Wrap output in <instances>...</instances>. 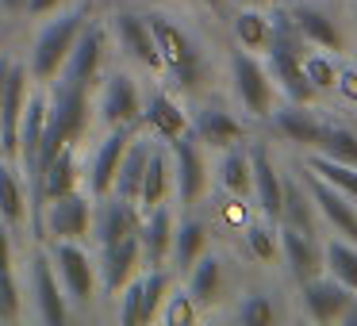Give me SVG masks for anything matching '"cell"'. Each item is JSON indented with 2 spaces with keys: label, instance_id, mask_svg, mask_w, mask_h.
Wrapping results in <instances>:
<instances>
[{
  "label": "cell",
  "instance_id": "cell-1",
  "mask_svg": "<svg viewBox=\"0 0 357 326\" xmlns=\"http://www.w3.org/2000/svg\"><path fill=\"white\" fill-rule=\"evenodd\" d=\"M89 119H93V88L70 85V81H50V93H47V134H43V146H39V154H35L27 177H31V173L39 169L54 150L73 146V142L85 139Z\"/></svg>",
  "mask_w": 357,
  "mask_h": 326
},
{
  "label": "cell",
  "instance_id": "cell-2",
  "mask_svg": "<svg viewBox=\"0 0 357 326\" xmlns=\"http://www.w3.org/2000/svg\"><path fill=\"white\" fill-rule=\"evenodd\" d=\"M146 20H150V31H154L158 58H162V77H169L185 93H196L208 81V62H204L196 35L188 27H181L173 16H165V12H154Z\"/></svg>",
  "mask_w": 357,
  "mask_h": 326
},
{
  "label": "cell",
  "instance_id": "cell-3",
  "mask_svg": "<svg viewBox=\"0 0 357 326\" xmlns=\"http://www.w3.org/2000/svg\"><path fill=\"white\" fill-rule=\"evenodd\" d=\"M85 24H89L85 4H66V8H58V12L47 16V24L35 31L31 50H27V62H24L35 85H50V81H58L66 54H70L73 39L81 35Z\"/></svg>",
  "mask_w": 357,
  "mask_h": 326
},
{
  "label": "cell",
  "instance_id": "cell-4",
  "mask_svg": "<svg viewBox=\"0 0 357 326\" xmlns=\"http://www.w3.org/2000/svg\"><path fill=\"white\" fill-rule=\"evenodd\" d=\"M269 77L273 85H280V93L288 96L292 104H311L315 100V88H311L307 73H303V58H307V39L292 27L288 12H273V35H269Z\"/></svg>",
  "mask_w": 357,
  "mask_h": 326
},
{
  "label": "cell",
  "instance_id": "cell-5",
  "mask_svg": "<svg viewBox=\"0 0 357 326\" xmlns=\"http://www.w3.org/2000/svg\"><path fill=\"white\" fill-rule=\"evenodd\" d=\"M24 284V315L39 318L47 326H62L73 318L70 311V300H66L62 284H58V272H54V261H50V249H35L27 257V277L20 280Z\"/></svg>",
  "mask_w": 357,
  "mask_h": 326
},
{
  "label": "cell",
  "instance_id": "cell-6",
  "mask_svg": "<svg viewBox=\"0 0 357 326\" xmlns=\"http://www.w3.org/2000/svg\"><path fill=\"white\" fill-rule=\"evenodd\" d=\"M50 261H54L58 284H62L66 300H70V311H89L96 303V288H100V277H96V261L89 257V249L81 242H50Z\"/></svg>",
  "mask_w": 357,
  "mask_h": 326
},
{
  "label": "cell",
  "instance_id": "cell-7",
  "mask_svg": "<svg viewBox=\"0 0 357 326\" xmlns=\"http://www.w3.org/2000/svg\"><path fill=\"white\" fill-rule=\"evenodd\" d=\"M93 211H96V200L89 192H66V196H54L47 200V208L39 211L35 219V231H47L50 242H85L93 234Z\"/></svg>",
  "mask_w": 357,
  "mask_h": 326
},
{
  "label": "cell",
  "instance_id": "cell-8",
  "mask_svg": "<svg viewBox=\"0 0 357 326\" xmlns=\"http://www.w3.org/2000/svg\"><path fill=\"white\" fill-rule=\"evenodd\" d=\"M231 88H234V100H238V108L246 111V116L269 119L277 85H273V77H269L261 58L242 50V47L231 54Z\"/></svg>",
  "mask_w": 357,
  "mask_h": 326
},
{
  "label": "cell",
  "instance_id": "cell-9",
  "mask_svg": "<svg viewBox=\"0 0 357 326\" xmlns=\"http://www.w3.org/2000/svg\"><path fill=\"white\" fill-rule=\"evenodd\" d=\"M169 146V162H173V196L181 208H196L208 192V150L196 142V134H181V139L165 142Z\"/></svg>",
  "mask_w": 357,
  "mask_h": 326
},
{
  "label": "cell",
  "instance_id": "cell-10",
  "mask_svg": "<svg viewBox=\"0 0 357 326\" xmlns=\"http://www.w3.org/2000/svg\"><path fill=\"white\" fill-rule=\"evenodd\" d=\"M104 54H108V27L89 20L81 27V35L73 39L58 81H70V85H81V88H96L100 70H104Z\"/></svg>",
  "mask_w": 357,
  "mask_h": 326
},
{
  "label": "cell",
  "instance_id": "cell-11",
  "mask_svg": "<svg viewBox=\"0 0 357 326\" xmlns=\"http://www.w3.org/2000/svg\"><path fill=\"white\" fill-rule=\"evenodd\" d=\"M27 96H31V73L20 58H12L4 93H0V157L20 162V119H24Z\"/></svg>",
  "mask_w": 357,
  "mask_h": 326
},
{
  "label": "cell",
  "instance_id": "cell-12",
  "mask_svg": "<svg viewBox=\"0 0 357 326\" xmlns=\"http://www.w3.org/2000/svg\"><path fill=\"white\" fill-rule=\"evenodd\" d=\"M108 42H116L123 50L127 62L142 65L146 73H162V58H158V47H154V31H150V20L142 12H116L108 20Z\"/></svg>",
  "mask_w": 357,
  "mask_h": 326
},
{
  "label": "cell",
  "instance_id": "cell-13",
  "mask_svg": "<svg viewBox=\"0 0 357 326\" xmlns=\"http://www.w3.org/2000/svg\"><path fill=\"white\" fill-rule=\"evenodd\" d=\"M96 116L104 127H139L142 116V88L127 70H112L96 96Z\"/></svg>",
  "mask_w": 357,
  "mask_h": 326
},
{
  "label": "cell",
  "instance_id": "cell-14",
  "mask_svg": "<svg viewBox=\"0 0 357 326\" xmlns=\"http://www.w3.org/2000/svg\"><path fill=\"white\" fill-rule=\"evenodd\" d=\"M131 134H135V127H104L100 142L93 146V157L85 165V185L93 200L112 192V180H116V169L123 162V150L131 142Z\"/></svg>",
  "mask_w": 357,
  "mask_h": 326
},
{
  "label": "cell",
  "instance_id": "cell-15",
  "mask_svg": "<svg viewBox=\"0 0 357 326\" xmlns=\"http://www.w3.org/2000/svg\"><path fill=\"white\" fill-rule=\"evenodd\" d=\"M246 154H250V196L257 200V208H261V215L269 219V223H280L284 173H280L277 162H273V154H269L265 142H254Z\"/></svg>",
  "mask_w": 357,
  "mask_h": 326
},
{
  "label": "cell",
  "instance_id": "cell-16",
  "mask_svg": "<svg viewBox=\"0 0 357 326\" xmlns=\"http://www.w3.org/2000/svg\"><path fill=\"white\" fill-rule=\"evenodd\" d=\"M139 223H142V208L135 200H123V196L108 192L96 200V211H93V238L96 246H112V242H123V238H135L139 234Z\"/></svg>",
  "mask_w": 357,
  "mask_h": 326
},
{
  "label": "cell",
  "instance_id": "cell-17",
  "mask_svg": "<svg viewBox=\"0 0 357 326\" xmlns=\"http://www.w3.org/2000/svg\"><path fill=\"white\" fill-rule=\"evenodd\" d=\"M303 185H307L311 200H315V211L326 226H334V234H342L346 242L357 246V208L346 192H338L334 185H326L323 177H315L311 169H303Z\"/></svg>",
  "mask_w": 357,
  "mask_h": 326
},
{
  "label": "cell",
  "instance_id": "cell-18",
  "mask_svg": "<svg viewBox=\"0 0 357 326\" xmlns=\"http://www.w3.org/2000/svg\"><path fill=\"white\" fill-rule=\"evenodd\" d=\"M288 20H292V27L307 39V47H319V50H342L346 47V35H342L338 20H334V12L319 8V4H307V0H296V4H288Z\"/></svg>",
  "mask_w": 357,
  "mask_h": 326
},
{
  "label": "cell",
  "instance_id": "cell-19",
  "mask_svg": "<svg viewBox=\"0 0 357 326\" xmlns=\"http://www.w3.org/2000/svg\"><path fill=\"white\" fill-rule=\"evenodd\" d=\"M349 300H354V292L346 284H338L334 277H323V272L300 284V303L311 323H338Z\"/></svg>",
  "mask_w": 357,
  "mask_h": 326
},
{
  "label": "cell",
  "instance_id": "cell-20",
  "mask_svg": "<svg viewBox=\"0 0 357 326\" xmlns=\"http://www.w3.org/2000/svg\"><path fill=\"white\" fill-rule=\"evenodd\" d=\"M173 208L169 203H158V208L142 211L139 223V249H142V269H158V265H169V246H173Z\"/></svg>",
  "mask_w": 357,
  "mask_h": 326
},
{
  "label": "cell",
  "instance_id": "cell-21",
  "mask_svg": "<svg viewBox=\"0 0 357 326\" xmlns=\"http://www.w3.org/2000/svg\"><path fill=\"white\" fill-rule=\"evenodd\" d=\"M188 131L196 134V142H200L204 150H227V146H234V142L246 139L242 119L234 116V111H227L223 104H208V108H200L192 116V123H188Z\"/></svg>",
  "mask_w": 357,
  "mask_h": 326
},
{
  "label": "cell",
  "instance_id": "cell-22",
  "mask_svg": "<svg viewBox=\"0 0 357 326\" xmlns=\"http://www.w3.org/2000/svg\"><path fill=\"white\" fill-rule=\"evenodd\" d=\"M188 111L173 100L165 88H154V93L142 100V116H139V127H146L158 142H173L181 134H188Z\"/></svg>",
  "mask_w": 357,
  "mask_h": 326
},
{
  "label": "cell",
  "instance_id": "cell-23",
  "mask_svg": "<svg viewBox=\"0 0 357 326\" xmlns=\"http://www.w3.org/2000/svg\"><path fill=\"white\" fill-rule=\"evenodd\" d=\"M142 272V249H139V234L123 242H112V246H100V265H96V277H100V288L108 295H116L119 288L131 277Z\"/></svg>",
  "mask_w": 357,
  "mask_h": 326
},
{
  "label": "cell",
  "instance_id": "cell-24",
  "mask_svg": "<svg viewBox=\"0 0 357 326\" xmlns=\"http://www.w3.org/2000/svg\"><path fill=\"white\" fill-rule=\"evenodd\" d=\"M0 219L20 231L31 219V192H27V173L20 162L0 157Z\"/></svg>",
  "mask_w": 357,
  "mask_h": 326
},
{
  "label": "cell",
  "instance_id": "cell-25",
  "mask_svg": "<svg viewBox=\"0 0 357 326\" xmlns=\"http://www.w3.org/2000/svg\"><path fill=\"white\" fill-rule=\"evenodd\" d=\"M280 257H284V269L296 284H303V280L323 272V249H319L315 234L284 226V231H280Z\"/></svg>",
  "mask_w": 357,
  "mask_h": 326
},
{
  "label": "cell",
  "instance_id": "cell-26",
  "mask_svg": "<svg viewBox=\"0 0 357 326\" xmlns=\"http://www.w3.org/2000/svg\"><path fill=\"white\" fill-rule=\"evenodd\" d=\"M185 277V292L196 300V307H215L227 295V265L215 254H200Z\"/></svg>",
  "mask_w": 357,
  "mask_h": 326
},
{
  "label": "cell",
  "instance_id": "cell-27",
  "mask_svg": "<svg viewBox=\"0 0 357 326\" xmlns=\"http://www.w3.org/2000/svg\"><path fill=\"white\" fill-rule=\"evenodd\" d=\"M173 196V162H169V146L154 142L146 157V173H142V188H139V208L150 211L158 203H169Z\"/></svg>",
  "mask_w": 357,
  "mask_h": 326
},
{
  "label": "cell",
  "instance_id": "cell-28",
  "mask_svg": "<svg viewBox=\"0 0 357 326\" xmlns=\"http://www.w3.org/2000/svg\"><path fill=\"white\" fill-rule=\"evenodd\" d=\"M269 119H273V131L284 142H292V146L315 150L319 134H323V119L311 116L307 104H288V108H280V111H269Z\"/></svg>",
  "mask_w": 357,
  "mask_h": 326
},
{
  "label": "cell",
  "instance_id": "cell-29",
  "mask_svg": "<svg viewBox=\"0 0 357 326\" xmlns=\"http://www.w3.org/2000/svg\"><path fill=\"white\" fill-rule=\"evenodd\" d=\"M208 242H211V231L200 215H185L177 226H173V246H169V261L177 272H188L192 261L200 254H208Z\"/></svg>",
  "mask_w": 357,
  "mask_h": 326
},
{
  "label": "cell",
  "instance_id": "cell-30",
  "mask_svg": "<svg viewBox=\"0 0 357 326\" xmlns=\"http://www.w3.org/2000/svg\"><path fill=\"white\" fill-rule=\"evenodd\" d=\"M280 223L292 226V231H303V234H315L319 231V211H315V200H311L303 177H284V196H280Z\"/></svg>",
  "mask_w": 357,
  "mask_h": 326
},
{
  "label": "cell",
  "instance_id": "cell-31",
  "mask_svg": "<svg viewBox=\"0 0 357 326\" xmlns=\"http://www.w3.org/2000/svg\"><path fill=\"white\" fill-rule=\"evenodd\" d=\"M150 146H154L150 139L131 134V142H127V150H123V162H119V169H116V180H112V192L116 196L139 203V188H142V173H146Z\"/></svg>",
  "mask_w": 357,
  "mask_h": 326
},
{
  "label": "cell",
  "instance_id": "cell-32",
  "mask_svg": "<svg viewBox=\"0 0 357 326\" xmlns=\"http://www.w3.org/2000/svg\"><path fill=\"white\" fill-rule=\"evenodd\" d=\"M231 31H234V42L250 54H265L269 47V35H273V16H265L257 4H238L231 20Z\"/></svg>",
  "mask_w": 357,
  "mask_h": 326
},
{
  "label": "cell",
  "instance_id": "cell-33",
  "mask_svg": "<svg viewBox=\"0 0 357 326\" xmlns=\"http://www.w3.org/2000/svg\"><path fill=\"white\" fill-rule=\"evenodd\" d=\"M215 180L223 188V196H242V200L250 196V154L238 142L223 150V157L215 165Z\"/></svg>",
  "mask_w": 357,
  "mask_h": 326
},
{
  "label": "cell",
  "instance_id": "cell-34",
  "mask_svg": "<svg viewBox=\"0 0 357 326\" xmlns=\"http://www.w3.org/2000/svg\"><path fill=\"white\" fill-rule=\"evenodd\" d=\"M315 154L357 169V131H349V127H342V123H323V134H319V142H315Z\"/></svg>",
  "mask_w": 357,
  "mask_h": 326
},
{
  "label": "cell",
  "instance_id": "cell-35",
  "mask_svg": "<svg viewBox=\"0 0 357 326\" xmlns=\"http://www.w3.org/2000/svg\"><path fill=\"white\" fill-rule=\"evenodd\" d=\"M323 269L331 272L338 284H346L349 292L357 295V246L346 238H334L331 246L323 249Z\"/></svg>",
  "mask_w": 357,
  "mask_h": 326
},
{
  "label": "cell",
  "instance_id": "cell-36",
  "mask_svg": "<svg viewBox=\"0 0 357 326\" xmlns=\"http://www.w3.org/2000/svg\"><path fill=\"white\" fill-rule=\"evenodd\" d=\"M169 288H173V272L165 269V265H158V269H142V326L158 323V311H162Z\"/></svg>",
  "mask_w": 357,
  "mask_h": 326
},
{
  "label": "cell",
  "instance_id": "cell-37",
  "mask_svg": "<svg viewBox=\"0 0 357 326\" xmlns=\"http://www.w3.org/2000/svg\"><path fill=\"white\" fill-rule=\"evenodd\" d=\"M307 169L315 173V177H323L326 185H334L338 192H346L349 200L357 203V169H354V165H342V162H331V157L315 154L307 162Z\"/></svg>",
  "mask_w": 357,
  "mask_h": 326
},
{
  "label": "cell",
  "instance_id": "cell-38",
  "mask_svg": "<svg viewBox=\"0 0 357 326\" xmlns=\"http://www.w3.org/2000/svg\"><path fill=\"white\" fill-rule=\"evenodd\" d=\"M234 318H238L242 326H273V323L280 318V311H277V303H273V295L250 292V295H242Z\"/></svg>",
  "mask_w": 357,
  "mask_h": 326
},
{
  "label": "cell",
  "instance_id": "cell-39",
  "mask_svg": "<svg viewBox=\"0 0 357 326\" xmlns=\"http://www.w3.org/2000/svg\"><path fill=\"white\" fill-rule=\"evenodd\" d=\"M200 318V307H196V300L185 292V288H169V295H165L162 311H158V323L165 326H188Z\"/></svg>",
  "mask_w": 357,
  "mask_h": 326
},
{
  "label": "cell",
  "instance_id": "cell-40",
  "mask_svg": "<svg viewBox=\"0 0 357 326\" xmlns=\"http://www.w3.org/2000/svg\"><path fill=\"white\" fill-rule=\"evenodd\" d=\"M246 249L254 261H273L280 254V234H273V223H250L246 226Z\"/></svg>",
  "mask_w": 357,
  "mask_h": 326
},
{
  "label": "cell",
  "instance_id": "cell-41",
  "mask_svg": "<svg viewBox=\"0 0 357 326\" xmlns=\"http://www.w3.org/2000/svg\"><path fill=\"white\" fill-rule=\"evenodd\" d=\"M303 73H307V81H311V88H334V81H338V70H334V58H326V54H311L307 50V58H303Z\"/></svg>",
  "mask_w": 357,
  "mask_h": 326
},
{
  "label": "cell",
  "instance_id": "cell-42",
  "mask_svg": "<svg viewBox=\"0 0 357 326\" xmlns=\"http://www.w3.org/2000/svg\"><path fill=\"white\" fill-rule=\"evenodd\" d=\"M0 272H16V234L0 219Z\"/></svg>",
  "mask_w": 357,
  "mask_h": 326
},
{
  "label": "cell",
  "instance_id": "cell-43",
  "mask_svg": "<svg viewBox=\"0 0 357 326\" xmlns=\"http://www.w3.org/2000/svg\"><path fill=\"white\" fill-rule=\"evenodd\" d=\"M70 0H27V8H24V16H31V20H47L50 12H58V8H66Z\"/></svg>",
  "mask_w": 357,
  "mask_h": 326
},
{
  "label": "cell",
  "instance_id": "cell-44",
  "mask_svg": "<svg viewBox=\"0 0 357 326\" xmlns=\"http://www.w3.org/2000/svg\"><path fill=\"white\" fill-rule=\"evenodd\" d=\"M334 85H338L349 100H357V73H338V81H334Z\"/></svg>",
  "mask_w": 357,
  "mask_h": 326
},
{
  "label": "cell",
  "instance_id": "cell-45",
  "mask_svg": "<svg viewBox=\"0 0 357 326\" xmlns=\"http://www.w3.org/2000/svg\"><path fill=\"white\" fill-rule=\"evenodd\" d=\"M24 8H27V0H0V12L4 16H24Z\"/></svg>",
  "mask_w": 357,
  "mask_h": 326
},
{
  "label": "cell",
  "instance_id": "cell-46",
  "mask_svg": "<svg viewBox=\"0 0 357 326\" xmlns=\"http://www.w3.org/2000/svg\"><path fill=\"white\" fill-rule=\"evenodd\" d=\"M8 65H12V58L0 50V93H4V77H8Z\"/></svg>",
  "mask_w": 357,
  "mask_h": 326
},
{
  "label": "cell",
  "instance_id": "cell-47",
  "mask_svg": "<svg viewBox=\"0 0 357 326\" xmlns=\"http://www.w3.org/2000/svg\"><path fill=\"white\" fill-rule=\"evenodd\" d=\"M200 4H204V8H211V12H223L227 0H200Z\"/></svg>",
  "mask_w": 357,
  "mask_h": 326
},
{
  "label": "cell",
  "instance_id": "cell-48",
  "mask_svg": "<svg viewBox=\"0 0 357 326\" xmlns=\"http://www.w3.org/2000/svg\"><path fill=\"white\" fill-rule=\"evenodd\" d=\"M238 4H257V8H265V4H273V0H238Z\"/></svg>",
  "mask_w": 357,
  "mask_h": 326
},
{
  "label": "cell",
  "instance_id": "cell-49",
  "mask_svg": "<svg viewBox=\"0 0 357 326\" xmlns=\"http://www.w3.org/2000/svg\"><path fill=\"white\" fill-rule=\"evenodd\" d=\"M177 4H188V0H177Z\"/></svg>",
  "mask_w": 357,
  "mask_h": 326
}]
</instances>
